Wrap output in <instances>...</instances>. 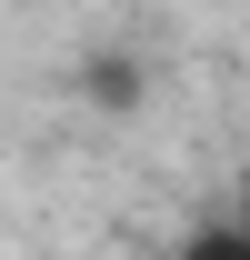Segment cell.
I'll list each match as a JSON object with an SVG mask.
<instances>
[{
  "mask_svg": "<svg viewBox=\"0 0 250 260\" xmlns=\"http://www.w3.org/2000/svg\"><path fill=\"white\" fill-rule=\"evenodd\" d=\"M180 260H250V220H210V230H190Z\"/></svg>",
  "mask_w": 250,
  "mask_h": 260,
  "instance_id": "6da1fadb",
  "label": "cell"
}]
</instances>
